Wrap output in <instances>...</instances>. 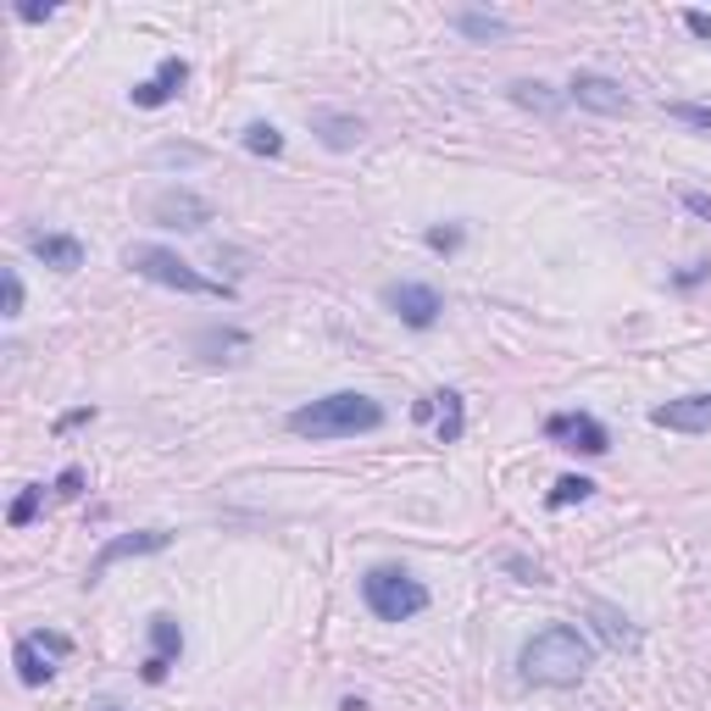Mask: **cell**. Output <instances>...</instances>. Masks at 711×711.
<instances>
[{
    "mask_svg": "<svg viewBox=\"0 0 711 711\" xmlns=\"http://www.w3.org/2000/svg\"><path fill=\"white\" fill-rule=\"evenodd\" d=\"M62 500H73V495H84V467H62L56 472V484H51Z\"/></svg>",
    "mask_w": 711,
    "mask_h": 711,
    "instance_id": "obj_29",
    "label": "cell"
},
{
    "mask_svg": "<svg viewBox=\"0 0 711 711\" xmlns=\"http://www.w3.org/2000/svg\"><path fill=\"white\" fill-rule=\"evenodd\" d=\"M711 278V262H689L684 272H673V290H695V283Z\"/></svg>",
    "mask_w": 711,
    "mask_h": 711,
    "instance_id": "obj_30",
    "label": "cell"
},
{
    "mask_svg": "<svg viewBox=\"0 0 711 711\" xmlns=\"http://www.w3.org/2000/svg\"><path fill=\"white\" fill-rule=\"evenodd\" d=\"M189 351H195L206 367H240V361H251V334L240 322H212V328H195Z\"/></svg>",
    "mask_w": 711,
    "mask_h": 711,
    "instance_id": "obj_11",
    "label": "cell"
},
{
    "mask_svg": "<svg viewBox=\"0 0 711 711\" xmlns=\"http://www.w3.org/2000/svg\"><path fill=\"white\" fill-rule=\"evenodd\" d=\"M340 711H367V700H356V695H351V700H345Z\"/></svg>",
    "mask_w": 711,
    "mask_h": 711,
    "instance_id": "obj_37",
    "label": "cell"
},
{
    "mask_svg": "<svg viewBox=\"0 0 711 711\" xmlns=\"http://www.w3.org/2000/svg\"><path fill=\"white\" fill-rule=\"evenodd\" d=\"M89 711H128V706H117V700H94Z\"/></svg>",
    "mask_w": 711,
    "mask_h": 711,
    "instance_id": "obj_36",
    "label": "cell"
},
{
    "mask_svg": "<svg viewBox=\"0 0 711 711\" xmlns=\"http://www.w3.org/2000/svg\"><path fill=\"white\" fill-rule=\"evenodd\" d=\"M28 251L51 272H78L84 267V240H78V233H34Z\"/></svg>",
    "mask_w": 711,
    "mask_h": 711,
    "instance_id": "obj_17",
    "label": "cell"
},
{
    "mask_svg": "<svg viewBox=\"0 0 711 711\" xmlns=\"http://www.w3.org/2000/svg\"><path fill=\"white\" fill-rule=\"evenodd\" d=\"M361 600L378 623H411L429 611V584H422L417 573H406V567L395 561H378L367 567V579H361Z\"/></svg>",
    "mask_w": 711,
    "mask_h": 711,
    "instance_id": "obj_4",
    "label": "cell"
},
{
    "mask_svg": "<svg viewBox=\"0 0 711 711\" xmlns=\"http://www.w3.org/2000/svg\"><path fill=\"white\" fill-rule=\"evenodd\" d=\"M145 634H151V656H145V668H139V678H145V684H167L173 661L183 656V629H178L173 611H156V618L145 623Z\"/></svg>",
    "mask_w": 711,
    "mask_h": 711,
    "instance_id": "obj_12",
    "label": "cell"
},
{
    "mask_svg": "<svg viewBox=\"0 0 711 711\" xmlns=\"http://www.w3.org/2000/svg\"><path fill=\"white\" fill-rule=\"evenodd\" d=\"M684 28H689L695 39H711V17H706V12H684Z\"/></svg>",
    "mask_w": 711,
    "mask_h": 711,
    "instance_id": "obj_34",
    "label": "cell"
},
{
    "mask_svg": "<svg viewBox=\"0 0 711 711\" xmlns=\"http://www.w3.org/2000/svg\"><path fill=\"white\" fill-rule=\"evenodd\" d=\"M145 212H151V223L167 228V233H201V228L217 217V206L201 195V189H189V183H167V189H156Z\"/></svg>",
    "mask_w": 711,
    "mask_h": 711,
    "instance_id": "obj_5",
    "label": "cell"
},
{
    "mask_svg": "<svg viewBox=\"0 0 711 711\" xmlns=\"http://www.w3.org/2000/svg\"><path fill=\"white\" fill-rule=\"evenodd\" d=\"M450 28L467 34L472 45H490V39H506V34H511V23H506L500 12H472V7H467V12H450Z\"/></svg>",
    "mask_w": 711,
    "mask_h": 711,
    "instance_id": "obj_18",
    "label": "cell"
},
{
    "mask_svg": "<svg viewBox=\"0 0 711 711\" xmlns=\"http://www.w3.org/2000/svg\"><path fill=\"white\" fill-rule=\"evenodd\" d=\"M240 145H245L251 156H283V134H278L272 123H245Z\"/></svg>",
    "mask_w": 711,
    "mask_h": 711,
    "instance_id": "obj_23",
    "label": "cell"
},
{
    "mask_svg": "<svg viewBox=\"0 0 711 711\" xmlns=\"http://www.w3.org/2000/svg\"><path fill=\"white\" fill-rule=\"evenodd\" d=\"M589 495H595V479H584V472H561L556 490L545 495V506H550V511H567V506H584Z\"/></svg>",
    "mask_w": 711,
    "mask_h": 711,
    "instance_id": "obj_21",
    "label": "cell"
},
{
    "mask_svg": "<svg viewBox=\"0 0 711 711\" xmlns=\"http://www.w3.org/2000/svg\"><path fill=\"white\" fill-rule=\"evenodd\" d=\"M183 84H189V62H183V56H162V67H156L145 84L128 89V101H134L139 112H156V106H173V101H178Z\"/></svg>",
    "mask_w": 711,
    "mask_h": 711,
    "instance_id": "obj_13",
    "label": "cell"
},
{
    "mask_svg": "<svg viewBox=\"0 0 711 711\" xmlns=\"http://www.w3.org/2000/svg\"><path fill=\"white\" fill-rule=\"evenodd\" d=\"M589 623H595V634L611 645V650H623V656H639V645H645V629L629 618V611H618L611 600H589Z\"/></svg>",
    "mask_w": 711,
    "mask_h": 711,
    "instance_id": "obj_16",
    "label": "cell"
},
{
    "mask_svg": "<svg viewBox=\"0 0 711 711\" xmlns=\"http://www.w3.org/2000/svg\"><path fill=\"white\" fill-rule=\"evenodd\" d=\"M668 117H673V123H684V128L711 134V106H700V101H668Z\"/></svg>",
    "mask_w": 711,
    "mask_h": 711,
    "instance_id": "obj_26",
    "label": "cell"
},
{
    "mask_svg": "<svg viewBox=\"0 0 711 711\" xmlns=\"http://www.w3.org/2000/svg\"><path fill=\"white\" fill-rule=\"evenodd\" d=\"M684 206H689L700 223H711V195H706V189H684Z\"/></svg>",
    "mask_w": 711,
    "mask_h": 711,
    "instance_id": "obj_33",
    "label": "cell"
},
{
    "mask_svg": "<svg viewBox=\"0 0 711 711\" xmlns=\"http://www.w3.org/2000/svg\"><path fill=\"white\" fill-rule=\"evenodd\" d=\"M545 440H556L561 450H579V456H606L611 450V434L595 411H556L545 417Z\"/></svg>",
    "mask_w": 711,
    "mask_h": 711,
    "instance_id": "obj_10",
    "label": "cell"
},
{
    "mask_svg": "<svg viewBox=\"0 0 711 711\" xmlns=\"http://www.w3.org/2000/svg\"><path fill=\"white\" fill-rule=\"evenodd\" d=\"M589 668H595V645L573 623H550L529 634L523 650H517V673H523V684H539V689H573L584 684Z\"/></svg>",
    "mask_w": 711,
    "mask_h": 711,
    "instance_id": "obj_1",
    "label": "cell"
},
{
    "mask_svg": "<svg viewBox=\"0 0 711 711\" xmlns=\"http://www.w3.org/2000/svg\"><path fill=\"white\" fill-rule=\"evenodd\" d=\"M17 17H23V23H51L56 7H39V0H17Z\"/></svg>",
    "mask_w": 711,
    "mask_h": 711,
    "instance_id": "obj_31",
    "label": "cell"
},
{
    "mask_svg": "<svg viewBox=\"0 0 711 711\" xmlns=\"http://www.w3.org/2000/svg\"><path fill=\"white\" fill-rule=\"evenodd\" d=\"M39 506H45V484H28L17 500H12V511H7V523L12 529H28L34 523V517H39Z\"/></svg>",
    "mask_w": 711,
    "mask_h": 711,
    "instance_id": "obj_24",
    "label": "cell"
},
{
    "mask_svg": "<svg viewBox=\"0 0 711 711\" xmlns=\"http://www.w3.org/2000/svg\"><path fill=\"white\" fill-rule=\"evenodd\" d=\"M306 128L317 134V145H322V151H334V156L356 151L361 139H367V123H361L356 112H328V106L306 112Z\"/></svg>",
    "mask_w": 711,
    "mask_h": 711,
    "instance_id": "obj_14",
    "label": "cell"
},
{
    "mask_svg": "<svg viewBox=\"0 0 711 711\" xmlns=\"http://www.w3.org/2000/svg\"><path fill=\"white\" fill-rule=\"evenodd\" d=\"M123 267L128 272H139V278H151V283H162V290H178V295H201V301H233V283H223V278H206L201 267H189L178 251H167V245H128L123 251Z\"/></svg>",
    "mask_w": 711,
    "mask_h": 711,
    "instance_id": "obj_3",
    "label": "cell"
},
{
    "mask_svg": "<svg viewBox=\"0 0 711 711\" xmlns=\"http://www.w3.org/2000/svg\"><path fill=\"white\" fill-rule=\"evenodd\" d=\"M511 101L523 106V112L556 117V112L567 106V94H556V89H550V84H539V78H517V84H511Z\"/></svg>",
    "mask_w": 711,
    "mask_h": 711,
    "instance_id": "obj_19",
    "label": "cell"
},
{
    "mask_svg": "<svg viewBox=\"0 0 711 711\" xmlns=\"http://www.w3.org/2000/svg\"><path fill=\"white\" fill-rule=\"evenodd\" d=\"M500 567H506V573H511L517 584H550L545 567H539V561H529V556H517V550H506V556H500Z\"/></svg>",
    "mask_w": 711,
    "mask_h": 711,
    "instance_id": "obj_25",
    "label": "cell"
},
{
    "mask_svg": "<svg viewBox=\"0 0 711 711\" xmlns=\"http://www.w3.org/2000/svg\"><path fill=\"white\" fill-rule=\"evenodd\" d=\"M201 162H212V151H206V145H173V139L145 156V167H201Z\"/></svg>",
    "mask_w": 711,
    "mask_h": 711,
    "instance_id": "obj_22",
    "label": "cell"
},
{
    "mask_svg": "<svg viewBox=\"0 0 711 711\" xmlns=\"http://www.w3.org/2000/svg\"><path fill=\"white\" fill-rule=\"evenodd\" d=\"M567 101L584 106V112H595V117H629V112H634V94H629L618 78L589 73V67L567 78Z\"/></svg>",
    "mask_w": 711,
    "mask_h": 711,
    "instance_id": "obj_8",
    "label": "cell"
},
{
    "mask_svg": "<svg viewBox=\"0 0 711 711\" xmlns=\"http://www.w3.org/2000/svg\"><path fill=\"white\" fill-rule=\"evenodd\" d=\"M73 656V639L67 634H56V629H39V634H23L17 639V678L28 684V689H39V684H51L56 678V668Z\"/></svg>",
    "mask_w": 711,
    "mask_h": 711,
    "instance_id": "obj_6",
    "label": "cell"
},
{
    "mask_svg": "<svg viewBox=\"0 0 711 711\" xmlns=\"http://www.w3.org/2000/svg\"><path fill=\"white\" fill-rule=\"evenodd\" d=\"M429 240V251H440V256H450V251H461V240H467V228L461 223H450V228H429L422 233Z\"/></svg>",
    "mask_w": 711,
    "mask_h": 711,
    "instance_id": "obj_27",
    "label": "cell"
},
{
    "mask_svg": "<svg viewBox=\"0 0 711 711\" xmlns=\"http://www.w3.org/2000/svg\"><path fill=\"white\" fill-rule=\"evenodd\" d=\"M84 422H94V406H78V411H62V417H56V434H67V429H84Z\"/></svg>",
    "mask_w": 711,
    "mask_h": 711,
    "instance_id": "obj_32",
    "label": "cell"
},
{
    "mask_svg": "<svg viewBox=\"0 0 711 711\" xmlns=\"http://www.w3.org/2000/svg\"><path fill=\"white\" fill-rule=\"evenodd\" d=\"M384 306H390L406 328H417V334H429V328L440 322V312H445V301H440L434 283H417V278L384 283Z\"/></svg>",
    "mask_w": 711,
    "mask_h": 711,
    "instance_id": "obj_9",
    "label": "cell"
},
{
    "mask_svg": "<svg viewBox=\"0 0 711 711\" xmlns=\"http://www.w3.org/2000/svg\"><path fill=\"white\" fill-rule=\"evenodd\" d=\"M411 417H417V422H429V417H440V395H422V401L411 406Z\"/></svg>",
    "mask_w": 711,
    "mask_h": 711,
    "instance_id": "obj_35",
    "label": "cell"
},
{
    "mask_svg": "<svg viewBox=\"0 0 711 711\" xmlns=\"http://www.w3.org/2000/svg\"><path fill=\"white\" fill-rule=\"evenodd\" d=\"M390 422V411L361 390H334L322 401H306L290 411V434L301 440H356V434H378Z\"/></svg>",
    "mask_w": 711,
    "mask_h": 711,
    "instance_id": "obj_2",
    "label": "cell"
},
{
    "mask_svg": "<svg viewBox=\"0 0 711 711\" xmlns=\"http://www.w3.org/2000/svg\"><path fill=\"white\" fill-rule=\"evenodd\" d=\"M0 283H7V312H0V317L17 322V317H23V272H17V267H7V272H0Z\"/></svg>",
    "mask_w": 711,
    "mask_h": 711,
    "instance_id": "obj_28",
    "label": "cell"
},
{
    "mask_svg": "<svg viewBox=\"0 0 711 711\" xmlns=\"http://www.w3.org/2000/svg\"><path fill=\"white\" fill-rule=\"evenodd\" d=\"M173 545V534L167 529H139V534H112L101 550H94L89 556V567H84V589H94V584H101L106 573H112V567L117 561H134V556H162Z\"/></svg>",
    "mask_w": 711,
    "mask_h": 711,
    "instance_id": "obj_7",
    "label": "cell"
},
{
    "mask_svg": "<svg viewBox=\"0 0 711 711\" xmlns=\"http://www.w3.org/2000/svg\"><path fill=\"white\" fill-rule=\"evenodd\" d=\"M656 429H673V434H711V395H678V401H661L650 406Z\"/></svg>",
    "mask_w": 711,
    "mask_h": 711,
    "instance_id": "obj_15",
    "label": "cell"
},
{
    "mask_svg": "<svg viewBox=\"0 0 711 711\" xmlns=\"http://www.w3.org/2000/svg\"><path fill=\"white\" fill-rule=\"evenodd\" d=\"M440 395V445H456L467 434V401L461 390H434Z\"/></svg>",
    "mask_w": 711,
    "mask_h": 711,
    "instance_id": "obj_20",
    "label": "cell"
}]
</instances>
